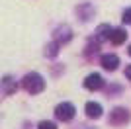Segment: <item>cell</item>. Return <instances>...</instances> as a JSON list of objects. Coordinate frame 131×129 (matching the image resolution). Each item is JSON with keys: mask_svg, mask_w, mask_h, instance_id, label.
<instances>
[{"mask_svg": "<svg viewBox=\"0 0 131 129\" xmlns=\"http://www.w3.org/2000/svg\"><path fill=\"white\" fill-rule=\"evenodd\" d=\"M0 90L4 92V94H14V92L18 90V84L12 76H4V78L0 80Z\"/></svg>", "mask_w": 131, "mask_h": 129, "instance_id": "8992f818", "label": "cell"}, {"mask_svg": "<svg viewBox=\"0 0 131 129\" xmlns=\"http://www.w3.org/2000/svg\"><path fill=\"white\" fill-rule=\"evenodd\" d=\"M125 39H127L125 29H112V33H110V41L114 43V45H121Z\"/></svg>", "mask_w": 131, "mask_h": 129, "instance_id": "9c48e42d", "label": "cell"}, {"mask_svg": "<svg viewBox=\"0 0 131 129\" xmlns=\"http://www.w3.org/2000/svg\"><path fill=\"white\" fill-rule=\"evenodd\" d=\"M84 86H86L88 90H100L102 86H104V78L98 74V72H92V74H88L84 78Z\"/></svg>", "mask_w": 131, "mask_h": 129, "instance_id": "277c9868", "label": "cell"}, {"mask_svg": "<svg viewBox=\"0 0 131 129\" xmlns=\"http://www.w3.org/2000/svg\"><path fill=\"white\" fill-rule=\"evenodd\" d=\"M129 112L127 110H123V107H115L114 112L110 113V123L112 125H125L127 121H129Z\"/></svg>", "mask_w": 131, "mask_h": 129, "instance_id": "3957f363", "label": "cell"}, {"mask_svg": "<svg viewBox=\"0 0 131 129\" xmlns=\"http://www.w3.org/2000/svg\"><path fill=\"white\" fill-rule=\"evenodd\" d=\"M100 64H102L106 70H115L117 64H119V57H117V55H112V53H106V55H102Z\"/></svg>", "mask_w": 131, "mask_h": 129, "instance_id": "5b68a950", "label": "cell"}, {"mask_svg": "<svg viewBox=\"0 0 131 129\" xmlns=\"http://www.w3.org/2000/svg\"><path fill=\"white\" fill-rule=\"evenodd\" d=\"M74 113H77V107L72 106L71 102H63V104H59V106L55 107V115H57V119H61V121H71V119L74 117Z\"/></svg>", "mask_w": 131, "mask_h": 129, "instance_id": "7a4b0ae2", "label": "cell"}, {"mask_svg": "<svg viewBox=\"0 0 131 129\" xmlns=\"http://www.w3.org/2000/svg\"><path fill=\"white\" fill-rule=\"evenodd\" d=\"M59 45H61V43H57V41L49 43V45H47V49H45V55H47V57H55V55L59 53Z\"/></svg>", "mask_w": 131, "mask_h": 129, "instance_id": "8fae6325", "label": "cell"}, {"mask_svg": "<svg viewBox=\"0 0 131 129\" xmlns=\"http://www.w3.org/2000/svg\"><path fill=\"white\" fill-rule=\"evenodd\" d=\"M72 35H71V29H69V27H59V29H57V43H67L69 41V39H71Z\"/></svg>", "mask_w": 131, "mask_h": 129, "instance_id": "30bf717a", "label": "cell"}, {"mask_svg": "<svg viewBox=\"0 0 131 129\" xmlns=\"http://www.w3.org/2000/svg\"><path fill=\"white\" fill-rule=\"evenodd\" d=\"M125 76L131 80V64H127V67H125Z\"/></svg>", "mask_w": 131, "mask_h": 129, "instance_id": "5bb4252c", "label": "cell"}, {"mask_svg": "<svg viewBox=\"0 0 131 129\" xmlns=\"http://www.w3.org/2000/svg\"><path fill=\"white\" fill-rule=\"evenodd\" d=\"M129 55H131V45H129Z\"/></svg>", "mask_w": 131, "mask_h": 129, "instance_id": "9a60e30c", "label": "cell"}, {"mask_svg": "<svg viewBox=\"0 0 131 129\" xmlns=\"http://www.w3.org/2000/svg\"><path fill=\"white\" fill-rule=\"evenodd\" d=\"M22 86L29 94H39V92H43V88H45V80H43V76L37 74V72H29V74L24 76Z\"/></svg>", "mask_w": 131, "mask_h": 129, "instance_id": "6da1fadb", "label": "cell"}, {"mask_svg": "<svg viewBox=\"0 0 131 129\" xmlns=\"http://www.w3.org/2000/svg\"><path fill=\"white\" fill-rule=\"evenodd\" d=\"M121 22H123V24H131V8H125V10H123Z\"/></svg>", "mask_w": 131, "mask_h": 129, "instance_id": "7c38bea8", "label": "cell"}, {"mask_svg": "<svg viewBox=\"0 0 131 129\" xmlns=\"http://www.w3.org/2000/svg\"><path fill=\"white\" fill-rule=\"evenodd\" d=\"M114 27L110 26V24H100L98 29H96V41L102 43V41H108L110 39V33H112Z\"/></svg>", "mask_w": 131, "mask_h": 129, "instance_id": "52a82bcc", "label": "cell"}, {"mask_svg": "<svg viewBox=\"0 0 131 129\" xmlns=\"http://www.w3.org/2000/svg\"><path fill=\"white\" fill-rule=\"evenodd\" d=\"M86 115L90 119H98V117H102V106H100L98 102H88L86 104Z\"/></svg>", "mask_w": 131, "mask_h": 129, "instance_id": "ba28073f", "label": "cell"}, {"mask_svg": "<svg viewBox=\"0 0 131 129\" xmlns=\"http://www.w3.org/2000/svg\"><path fill=\"white\" fill-rule=\"evenodd\" d=\"M37 129H57V125H55L53 121H41V123L37 125Z\"/></svg>", "mask_w": 131, "mask_h": 129, "instance_id": "4fadbf2b", "label": "cell"}]
</instances>
